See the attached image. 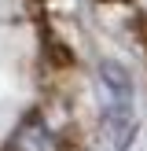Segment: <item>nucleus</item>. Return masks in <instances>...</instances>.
Instances as JSON below:
<instances>
[{"label":"nucleus","instance_id":"1","mask_svg":"<svg viewBox=\"0 0 147 151\" xmlns=\"http://www.w3.org/2000/svg\"><path fill=\"white\" fill-rule=\"evenodd\" d=\"M96 96H99L103 133L118 151H125L136 137V88L132 74L118 59H103L96 66Z\"/></svg>","mask_w":147,"mask_h":151},{"label":"nucleus","instance_id":"2","mask_svg":"<svg viewBox=\"0 0 147 151\" xmlns=\"http://www.w3.org/2000/svg\"><path fill=\"white\" fill-rule=\"evenodd\" d=\"M7 151H63V147H59V137L51 133V125L41 114H26L15 125L11 140H7Z\"/></svg>","mask_w":147,"mask_h":151}]
</instances>
